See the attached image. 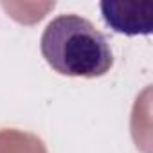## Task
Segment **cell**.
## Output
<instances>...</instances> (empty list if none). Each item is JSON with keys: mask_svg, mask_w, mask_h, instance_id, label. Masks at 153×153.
Wrapping results in <instances>:
<instances>
[{"mask_svg": "<svg viewBox=\"0 0 153 153\" xmlns=\"http://www.w3.org/2000/svg\"><path fill=\"white\" fill-rule=\"evenodd\" d=\"M40 49L45 61L63 76L99 78L114 65L106 36L79 15H59L42 34Z\"/></svg>", "mask_w": 153, "mask_h": 153, "instance_id": "obj_1", "label": "cell"}, {"mask_svg": "<svg viewBox=\"0 0 153 153\" xmlns=\"http://www.w3.org/2000/svg\"><path fill=\"white\" fill-rule=\"evenodd\" d=\"M105 24L119 34L139 36L151 34L153 31V2L140 0H105L101 2Z\"/></svg>", "mask_w": 153, "mask_h": 153, "instance_id": "obj_2", "label": "cell"}]
</instances>
